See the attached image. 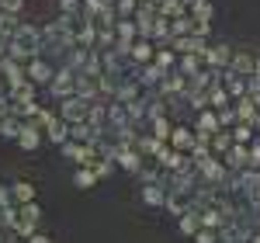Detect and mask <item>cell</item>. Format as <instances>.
I'll use <instances>...</instances> for the list:
<instances>
[{"mask_svg":"<svg viewBox=\"0 0 260 243\" xmlns=\"http://www.w3.org/2000/svg\"><path fill=\"white\" fill-rule=\"evenodd\" d=\"M225 163L233 167V170H243V167H250V146H243V142H236L229 153H225Z\"/></svg>","mask_w":260,"mask_h":243,"instance_id":"obj_1","label":"cell"},{"mask_svg":"<svg viewBox=\"0 0 260 243\" xmlns=\"http://www.w3.org/2000/svg\"><path fill=\"white\" fill-rule=\"evenodd\" d=\"M87 111H90V108H87L80 98H66V101H62V118L66 122H80Z\"/></svg>","mask_w":260,"mask_h":243,"instance_id":"obj_2","label":"cell"},{"mask_svg":"<svg viewBox=\"0 0 260 243\" xmlns=\"http://www.w3.org/2000/svg\"><path fill=\"white\" fill-rule=\"evenodd\" d=\"M253 66H257V59L250 52H236L233 56V73L236 77H253Z\"/></svg>","mask_w":260,"mask_h":243,"instance_id":"obj_3","label":"cell"},{"mask_svg":"<svg viewBox=\"0 0 260 243\" xmlns=\"http://www.w3.org/2000/svg\"><path fill=\"white\" fill-rule=\"evenodd\" d=\"M198 229H201V216H198V212H194V208L180 216V233H184V236H194Z\"/></svg>","mask_w":260,"mask_h":243,"instance_id":"obj_4","label":"cell"},{"mask_svg":"<svg viewBox=\"0 0 260 243\" xmlns=\"http://www.w3.org/2000/svg\"><path fill=\"white\" fill-rule=\"evenodd\" d=\"M205 59L212 63V66H225V63H233V49L229 45H215V49H208Z\"/></svg>","mask_w":260,"mask_h":243,"instance_id":"obj_5","label":"cell"},{"mask_svg":"<svg viewBox=\"0 0 260 243\" xmlns=\"http://www.w3.org/2000/svg\"><path fill=\"white\" fill-rule=\"evenodd\" d=\"M236 118H240L243 125H253V122H257V104L250 101V98H243L240 108H236Z\"/></svg>","mask_w":260,"mask_h":243,"instance_id":"obj_6","label":"cell"},{"mask_svg":"<svg viewBox=\"0 0 260 243\" xmlns=\"http://www.w3.org/2000/svg\"><path fill=\"white\" fill-rule=\"evenodd\" d=\"M160 18H184V0H163L160 4Z\"/></svg>","mask_w":260,"mask_h":243,"instance_id":"obj_7","label":"cell"},{"mask_svg":"<svg viewBox=\"0 0 260 243\" xmlns=\"http://www.w3.org/2000/svg\"><path fill=\"white\" fill-rule=\"evenodd\" d=\"M28 77H31L35 83H45L49 77H52V70H49V63H39V59H35L31 66H28Z\"/></svg>","mask_w":260,"mask_h":243,"instance_id":"obj_8","label":"cell"},{"mask_svg":"<svg viewBox=\"0 0 260 243\" xmlns=\"http://www.w3.org/2000/svg\"><path fill=\"white\" fill-rule=\"evenodd\" d=\"M170 139H174V146H180V149H194V136H191V129H174V136H170Z\"/></svg>","mask_w":260,"mask_h":243,"instance_id":"obj_9","label":"cell"},{"mask_svg":"<svg viewBox=\"0 0 260 243\" xmlns=\"http://www.w3.org/2000/svg\"><path fill=\"white\" fill-rule=\"evenodd\" d=\"M18 18H14V14H11V11H4V14H0V35H18Z\"/></svg>","mask_w":260,"mask_h":243,"instance_id":"obj_10","label":"cell"},{"mask_svg":"<svg viewBox=\"0 0 260 243\" xmlns=\"http://www.w3.org/2000/svg\"><path fill=\"white\" fill-rule=\"evenodd\" d=\"M18 142L24 146V149H35V146H39V132H35V125H24L21 136H18Z\"/></svg>","mask_w":260,"mask_h":243,"instance_id":"obj_11","label":"cell"},{"mask_svg":"<svg viewBox=\"0 0 260 243\" xmlns=\"http://www.w3.org/2000/svg\"><path fill=\"white\" fill-rule=\"evenodd\" d=\"M191 14H194V21H212V4L208 0H194L191 4Z\"/></svg>","mask_w":260,"mask_h":243,"instance_id":"obj_12","label":"cell"},{"mask_svg":"<svg viewBox=\"0 0 260 243\" xmlns=\"http://www.w3.org/2000/svg\"><path fill=\"white\" fill-rule=\"evenodd\" d=\"M128 56H132V59H139V63H146L149 56H153V45H149V42H136V45L128 49Z\"/></svg>","mask_w":260,"mask_h":243,"instance_id":"obj_13","label":"cell"},{"mask_svg":"<svg viewBox=\"0 0 260 243\" xmlns=\"http://www.w3.org/2000/svg\"><path fill=\"white\" fill-rule=\"evenodd\" d=\"M45 129H49V139H52V142H66V122H56V118H52Z\"/></svg>","mask_w":260,"mask_h":243,"instance_id":"obj_14","label":"cell"},{"mask_svg":"<svg viewBox=\"0 0 260 243\" xmlns=\"http://www.w3.org/2000/svg\"><path fill=\"white\" fill-rule=\"evenodd\" d=\"M208 104H215V108H229V90H222V87H212V94H208Z\"/></svg>","mask_w":260,"mask_h":243,"instance_id":"obj_15","label":"cell"},{"mask_svg":"<svg viewBox=\"0 0 260 243\" xmlns=\"http://www.w3.org/2000/svg\"><path fill=\"white\" fill-rule=\"evenodd\" d=\"M14 198H18V205H28L35 198V188L31 184H14Z\"/></svg>","mask_w":260,"mask_h":243,"instance_id":"obj_16","label":"cell"},{"mask_svg":"<svg viewBox=\"0 0 260 243\" xmlns=\"http://www.w3.org/2000/svg\"><path fill=\"white\" fill-rule=\"evenodd\" d=\"M142 198L149 205H167V198H163V191L156 188V184H146V191H142Z\"/></svg>","mask_w":260,"mask_h":243,"instance_id":"obj_17","label":"cell"},{"mask_svg":"<svg viewBox=\"0 0 260 243\" xmlns=\"http://www.w3.org/2000/svg\"><path fill=\"white\" fill-rule=\"evenodd\" d=\"M233 139L243 142V146H246V142H253V125H236V129H233Z\"/></svg>","mask_w":260,"mask_h":243,"instance_id":"obj_18","label":"cell"},{"mask_svg":"<svg viewBox=\"0 0 260 243\" xmlns=\"http://www.w3.org/2000/svg\"><path fill=\"white\" fill-rule=\"evenodd\" d=\"M229 142H233V136H229V132H215V136H212V146H215L219 153H225V149H229Z\"/></svg>","mask_w":260,"mask_h":243,"instance_id":"obj_19","label":"cell"},{"mask_svg":"<svg viewBox=\"0 0 260 243\" xmlns=\"http://www.w3.org/2000/svg\"><path fill=\"white\" fill-rule=\"evenodd\" d=\"M94 177H98L94 170H77V188H90V184H94Z\"/></svg>","mask_w":260,"mask_h":243,"instance_id":"obj_20","label":"cell"},{"mask_svg":"<svg viewBox=\"0 0 260 243\" xmlns=\"http://www.w3.org/2000/svg\"><path fill=\"white\" fill-rule=\"evenodd\" d=\"M170 136H174V129H170V122L156 118V139H170Z\"/></svg>","mask_w":260,"mask_h":243,"instance_id":"obj_21","label":"cell"},{"mask_svg":"<svg viewBox=\"0 0 260 243\" xmlns=\"http://www.w3.org/2000/svg\"><path fill=\"white\" fill-rule=\"evenodd\" d=\"M163 87H167L170 94H177L180 87H184V77H167V83H163Z\"/></svg>","mask_w":260,"mask_h":243,"instance_id":"obj_22","label":"cell"},{"mask_svg":"<svg viewBox=\"0 0 260 243\" xmlns=\"http://www.w3.org/2000/svg\"><path fill=\"white\" fill-rule=\"evenodd\" d=\"M233 122H236V111H233V108H222L219 111V125H233Z\"/></svg>","mask_w":260,"mask_h":243,"instance_id":"obj_23","label":"cell"},{"mask_svg":"<svg viewBox=\"0 0 260 243\" xmlns=\"http://www.w3.org/2000/svg\"><path fill=\"white\" fill-rule=\"evenodd\" d=\"M156 63H160V66H170V63H174V52H170V49H160V52H156Z\"/></svg>","mask_w":260,"mask_h":243,"instance_id":"obj_24","label":"cell"},{"mask_svg":"<svg viewBox=\"0 0 260 243\" xmlns=\"http://www.w3.org/2000/svg\"><path fill=\"white\" fill-rule=\"evenodd\" d=\"M198 236V243H219V236L212 233V229H205V233H194Z\"/></svg>","mask_w":260,"mask_h":243,"instance_id":"obj_25","label":"cell"},{"mask_svg":"<svg viewBox=\"0 0 260 243\" xmlns=\"http://www.w3.org/2000/svg\"><path fill=\"white\" fill-rule=\"evenodd\" d=\"M111 170H115L111 163H98V167H94V174H98V177H104V174H111Z\"/></svg>","mask_w":260,"mask_h":243,"instance_id":"obj_26","label":"cell"},{"mask_svg":"<svg viewBox=\"0 0 260 243\" xmlns=\"http://www.w3.org/2000/svg\"><path fill=\"white\" fill-rule=\"evenodd\" d=\"M28 243H49V236H39L35 233V236H28Z\"/></svg>","mask_w":260,"mask_h":243,"instance_id":"obj_27","label":"cell"},{"mask_svg":"<svg viewBox=\"0 0 260 243\" xmlns=\"http://www.w3.org/2000/svg\"><path fill=\"white\" fill-rule=\"evenodd\" d=\"M253 80H260V59H257V66H253Z\"/></svg>","mask_w":260,"mask_h":243,"instance_id":"obj_28","label":"cell"},{"mask_svg":"<svg viewBox=\"0 0 260 243\" xmlns=\"http://www.w3.org/2000/svg\"><path fill=\"white\" fill-rule=\"evenodd\" d=\"M4 45H7V42H4V39H0V59H4V52H7V49H4Z\"/></svg>","mask_w":260,"mask_h":243,"instance_id":"obj_29","label":"cell"}]
</instances>
